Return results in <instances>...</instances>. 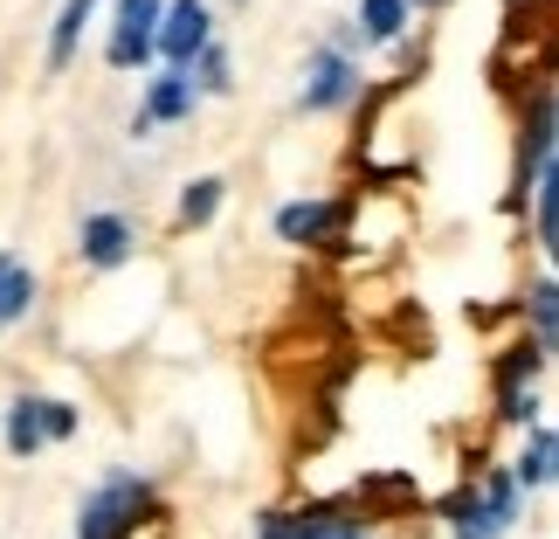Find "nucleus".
<instances>
[{
    "label": "nucleus",
    "mask_w": 559,
    "mask_h": 539,
    "mask_svg": "<svg viewBox=\"0 0 559 539\" xmlns=\"http://www.w3.org/2000/svg\"><path fill=\"white\" fill-rule=\"evenodd\" d=\"M359 28L367 42H394L407 28V0H359Z\"/></svg>",
    "instance_id": "obj_15"
},
{
    "label": "nucleus",
    "mask_w": 559,
    "mask_h": 539,
    "mask_svg": "<svg viewBox=\"0 0 559 539\" xmlns=\"http://www.w3.org/2000/svg\"><path fill=\"white\" fill-rule=\"evenodd\" d=\"M214 208H222V180H214V174H201V180L180 187V222H187V229L214 222Z\"/></svg>",
    "instance_id": "obj_16"
},
{
    "label": "nucleus",
    "mask_w": 559,
    "mask_h": 539,
    "mask_svg": "<svg viewBox=\"0 0 559 539\" xmlns=\"http://www.w3.org/2000/svg\"><path fill=\"white\" fill-rule=\"evenodd\" d=\"M76 249H83L91 270H118L124 256H132V222H124V214H83Z\"/></svg>",
    "instance_id": "obj_8"
},
{
    "label": "nucleus",
    "mask_w": 559,
    "mask_h": 539,
    "mask_svg": "<svg viewBox=\"0 0 559 539\" xmlns=\"http://www.w3.org/2000/svg\"><path fill=\"white\" fill-rule=\"evenodd\" d=\"M207 49H214V14H207V0H174V8H166V28H159L166 70H193Z\"/></svg>",
    "instance_id": "obj_4"
},
{
    "label": "nucleus",
    "mask_w": 559,
    "mask_h": 539,
    "mask_svg": "<svg viewBox=\"0 0 559 539\" xmlns=\"http://www.w3.org/2000/svg\"><path fill=\"white\" fill-rule=\"evenodd\" d=\"M255 539H367V526H359L353 512L318 505V512H305V519H290V512H263V519H255Z\"/></svg>",
    "instance_id": "obj_6"
},
{
    "label": "nucleus",
    "mask_w": 559,
    "mask_h": 539,
    "mask_svg": "<svg viewBox=\"0 0 559 539\" xmlns=\"http://www.w3.org/2000/svg\"><path fill=\"white\" fill-rule=\"evenodd\" d=\"M525 318H532V332H539L532 347H539V353H559V284H552V277L525 291Z\"/></svg>",
    "instance_id": "obj_12"
},
{
    "label": "nucleus",
    "mask_w": 559,
    "mask_h": 539,
    "mask_svg": "<svg viewBox=\"0 0 559 539\" xmlns=\"http://www.w3.org/2000/svg\"><path fill=\"white\" fill-rule=\"evenodd\" d=\"M193 83H201V91H207V97H222V91H228V83H235V77H228V49H207L201 62H193Z\"/></svg>",
    "instance_id": "obj_18"
},
{
    "label": "nucleus",
    "mask_w": 559,
    "mask_h": 539,
    "mask_svg": "<svg viewBox=\"0 0 559 539\" xmlns=\"http://www.w3.org/2000/svg\"><path fill=\"white\" fill-rule=\"evenodd\" d=\"M193 97H201V83H193V70H166L145 83V104H139V125L132 132H145V125H180L193 118Z\"/></svg>",
    "instance_id": "obj_7"
},
{
    "label": "nucleus",
    "mask_w": 559,
    "mask_h": 539,
    "mask_svg": "<svg viewBox=\"0 0 559 539\" xmlns=\"http://www.w3.org/2000/svg\"><path fill=\"white\" fill-rule=\"evenodd\" d=\"M359 97V62L346 49H318L305 62V112H338V104H353Z\"/></svg>",
    "instance_id": "obj_5"
},
{
    "label": "nucleus",
    "mask_w": 559,
    "mask_h": 539,
    "mask_svg": "<svg viewBox=\"0 0 559 539\" xmlns=\"http://www.w3.org/2000/svg\"><path fill=\"white\" fill-rule=\"evenodd\" d=\"M28 305H35V270L21 263L14 249H0V332H8Z\"/></svg>",
    "instance_id": "obj_10"
},
{
    "label": "nucleus",
    "mask_w": 559,
    "mask_h": 539,
    "mask_svg": "<svg viewBox=\"0 0 559 539\" xmlns=\"http://www.w3.org/2000/svg\"><path fill=\"white\" fill-rule=\"evenodd\" d=\"M407 8H442V0H407Z\"/></svg>",
    "instance_id": "obj_20"
},
{
    "label": "nucleus",
    "mask_w": 559,
    "mask_h": 539,
    "mask_svg": "<svg viewBox=\"0 0 559 539\" xmlns=\"http://www.w3.org/2000/svg\"><path fill=\"white\" fill-rule=\"evenodd\" d=\"M41 443H49V429H41V401H14V408H8V449L28 464Z\"/></svg>",
    "instance_id": "obj_13"
},
{
    "label": "nucleus",
    "mask_w": 559,
    "mask_h": 539,
    "mask_svg": "<svg viewBox=\"0 0 559 539\" xmlns=\"http://www.w3.org/2000/svg\"><path fill=\"white\" fill-rule=\"evenodd\" d=\"M145 512H153V484L132 478V470H111V478H104L91 499H83L76 539H132Z\"/></svg>",
    "instance_id": "obj_1"
},
{
    "label": "nucleus",
    "mask_w": 559,
    "mask_h": 539,
    "mask_svg": "<svg viewBox=\"0 0 559 539\" xmlns=\"http://www.w3.org/2000/svg\"><path fill=\"white\" fill-rule=\"evenodd\" d=\"M511 478H519V484H546V478H559V436H546V429H539V436L525 443V457L511 464Z\"/></svg>",
    "instance_id": "obj_14"
},
{
    "label": "nucleus",
    "mask_w": 559,
    "mask_h": 539,
    "mask_svg": "<svg viewBox=\"0 0 559 539\" xmlns=\"http://www.w3.org/2000/svg\"><path fill=\"white\" fill-rule=\"evenodd\" d=\"M97 14V0H62V14H56V28H49V70H70V56H76V42H83V21Z\"/></svg>",
    "instance_id": "obj_11"
},
{
    "label": "nucleus",
    "mask_w": 559,
    "mask_h": 539,
    "mask_svg": "<svg viewBox=\"0 0 559 539\" xmlns=\"http://www.w3.org/2000/svg\"><path fill=\"white\" fill-rule=\"evenodd\" d=\"M539 243H546V256L559 263V160L539 174Z\"/></svg>",
    "instance_id": "obj_17"
},
{
    "label": "nucleus",
    "mask_w": 559,
    "mask_h": 539,
    "mask_svg": "<svg viewBox=\"0 0 559 539\" xmlns=\"http://www.w3.org/2000/svg\"><path fill=\"white\" fill-rule=\"evenodd\" d=\"M449 519H456V539H498L519 519V478H511V470H490L477 491H463V499L449 505Z\"/></svg>",
    "instance_id": "obj_2"
},
{
    "label": "nucleus",
    "mask_w": 559,
    "mask_h": 539,
    "mask_svg": "<svg viewBox=\"0 0 559 539\" xmlns=\"http://www.w3.org/2000/svg\"><path fill=\"white\" fill-rule=\"evenodd\" d=\"M41 429H49V443H70L76 436V408L70 401H41Z\"/></svg>",
    "instance_id": "obj_19"
},
{
    "label": "nucleus",
    "mask_w": 559,
    "mask_h": 539,
    "mask_svg": "<svg viewBox=\"0 0 559 539\" xmlns=\"http://www.w3.org/2000/svg\"><path fill=\"white\" fill-rule=\"evenodd\" d=\"M338 222H346L338 201H290V208H276V235H284V243H332Z\"/></svg>",
    "instance_id": "obj_9"
},
{
    "label": "nucleus",
    "mask_w": 559,
    "mask_h": 539,
    "mask_svg": "<svg viewBox=\"0 0 559 539\" xmlns=\"http://www.w3.org/2000/svg\"><path fill=\"white\" fill-rule=\"evenodd\" d=\"M166 8H174V0H118V14H111V42H104V56H111L118 70H145V62L159 56Z\"/></svg>",
    "instance_id": "obj_3"
}]
</instances>
